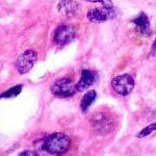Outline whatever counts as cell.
<instances>
[{"label":"cell","instance_id":"1","mask_svg":"<svg viewBox=\"0 0 156 156\" xmlns=\"http://www.w3.org/2000/svg\"><path fill=\"white\" fill-rule=\"evenodd\" d=\"M71 146V140L67 134L55 132L47 136L43 142V149L50 154H62Z\"/></svg>","mask_w":156,"mask_h":156},{"label":"cell","instance_id":"2","mask_svg":"<svg viewBox=\"0 0 156 156\" xmlns=\"http://www.w3.org/2000/svg\"><path fill=\"white\" fill-rule=\"evenodd\" d=\"M90 123L93 131L100 135H105L109 133L114 129L115 125L112 117L103 112H95L90 119Z\"/></svg>","mask_w":156,"mask_h":156},{"label":"cell","instance_id":"3","mask_svg":"<svg viewBox=\"0 0 156 156\" xmlns=\"http://www.w3.org/2000/svg\"><path fill=\"white\" fill-rule=\"evenodd\" d=\"M135 81L130 74L118 75L112 78V87L121 96H128L134 89Z\"/></svg>","mask_w":156,"mask_h":156},{"label":"cell","instance_id":"4","mask_svg":"<svg viewBox=\"0 0 156 156\" xmlns=\"http://www.w3.org/2000/svg\"><path fill=\"white\" fill-rule=\"evenodd\" d=\"M51 93L56 97H71L77 92L76 84L70 78H60L51 85Z\"/></svg>","mask_w":156,"mask_h":156},{"label":"cell","instance_id":"5","mask_svg":"<svg viewBox=\"0 0 156 156\" xmlns=\"http://www.w3.org/2000/svg\"><path fill=\"white\" fill-rule=\"evenodd\" d=\"M37 59V54L36 51H34L31 49L24 51L23 53L19 55V57L16 60L15 66H16L17 71L20 74H26L34 67Z\"/></svg>","mask_w":156,"mask_h":156},{"label":"cell","instance_id":"6","mask_svg":"<svg viewBox=\"0 0 156 156\" xmlns=\"http://www.w3.org/2000/svg\"><path fill=\"white\" fill-rule=\"evenodd\" d=\"M87 19L93 23H102V22H105L107 20L114 18L115 14L112 7H106L102 5V7H99V9H90L87 12Z\"/></svg>","mask_w":156,"mask_h":156},{"label":"cell","instance_id":"7","mask_svg":"<svg viewBox=\"0 0 156 156\" xmlns=\"http://www.w3.org/2000/svg\"><path fill=\"white\" fill-rule=\"evenodd\" d=\"M76 37V31L71 26L68 25H59L54 31V42L59 45H66L72 42Z\"/></svg>","mask_w":156,"mask_h":156},{"label":"cell","instance_id":"8","mask_svg":"<svg viewBox=\"0 0 156 156\" xmlns=\"http://www.w3.org/2000/svg\"><path fill=\"white\" fill-rule=\"evenodd\" d=\"M97 80V73L90 70H82L81 72V78L76 84V90L77 92H83L87 90L89 87H92L93 84L96 82Z\"/></svg>","mask_w":156,"mask_h":156},{"label":"cell","instance_id":"9","mask_svg":"<svg viewBox=\"0 0 156 156\" xmlns=\"http://www.w3.org/2000/svg\"><path fill=\"white\" fill-rule=\"evenodd\" d=\"M59 14L65 17H74L79 11V5L74 0H60L57 4Z\"/></svg>","mask_w":156,"mask_h":156},{"label":"cell","instance_id":"10","mask_svg":"<svg viewBox=\"0 0 156 156\" xmlns=\"http://www.w3.org/2000/svg\"><path fill=\"white\" fill-rule=\"evenodd\" d=\"M133 24L136 27L140 34L143 37H149L151 36V25L150 21L148 19L147 15L145 12H140V15L133 20Z\"/></svg>","mask_w":156,"mask_h":156},{"label":"cell","instance_id":"11","mask_svg":"<svg viewBox=\"0 0 156 156\" xmlns=\"http://www.w3.org/2000/svg\"><path fill=\"white\" fill-rule=\"evenodd\" d=\"M97 97V93L95 90H89L84 94V96L82 97L81 102H80V108L83 112H87V110L89 109V107L92 105V103L95 101Z\"/></svg>","mask_w":156,"mask_h":156},{"label":"cell","instance_id":"12","mask_svg":"<svg viewBox=\"0 0 156 156\" xmlns=\"http://www.w3.org/2000/svg\"><path fill=\"white\" fill-rule=\"evenodd\" d=\"M22 90V85H16V87H12L9 90L4 92L3 94L0 95V98H12V97H16L17 95L20 94V92Z\"/></svg>","mask_w":156,"mask_h":156},{"label":"cell","instance_id":"13","mask_svg":"<svg viewBox=\"0 0 156 156\" xmlns=\"http://www.w3.org/2000/svg\"><path fill=\"white\" fill-rule=\"evenodd\" d=\"M154 130H156V127H155V125H154V123L153 124H150L149 126H147L146 128H144V129L142 130V131H140L137 133V135L136 136L137 137H145V136H147V135H149L151 134Z\"/></svg>","mask_w":156,"mask_h":156},{"label":"cell","instance_id":"14","mask_svg":"<svg viewBox=\"0 0 156 156\" xmlns=\"http://www.w3.org/2000/svg\"><path fill=\"white\" fill-rule=\"evenodd\" d=\"M84 1L92 2V3H100L103 6H106V7H114L112 0H84Z\"/></svg>","mask_w":156,"mask_h":156},{"label":"cell","instance_id":"15","mask_svg":"<svg viewBox=\"0 0 156 156\" xmlns=\"http://www.w3.org/2000/svg\"><path fill=\"white\" fill-rule=\"evenodd\" d=\"M37 153H36V152H32V151H24V152H21L20 153V155H37Z\"/></svg>","mask_w":156,"mask_h":156},{"label":"cell","instance_id":"16","mask_svg":"<svg viewBox=\"0 0 156 156\" xmlns=\"http://www.w3.org/2000/svg\"><path fill=\"white\" fill-rule=\"evenodd\" d=\"M155 51H156V40L154 41V43H153V46H152V53H154Z\"/></svg>","mask_w":156,"mask_h":156},{"label":"cell","instance_id":"17","mask_svg":"<svg viewBox=\"0 0 156 156\" xmlns=\"http://www.w3.org/2000/svg\"><path fill=\"white\" fill-rule=\"evenodd\" d=\"M154 125H155V127H156V122H154Z\"/></svg>","mask_w":156,"mask_h":156}]
</instances>
